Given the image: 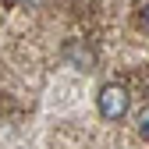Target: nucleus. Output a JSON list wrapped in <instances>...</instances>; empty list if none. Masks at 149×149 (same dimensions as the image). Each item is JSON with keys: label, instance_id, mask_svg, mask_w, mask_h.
Instances as JSON below:
<instances>
[{"label": "nucleus", "instance_id": "f257e3e1", "mask_svg": "<svg viewBox=\"0 0 149 149\" xmlns=\"http://www.w3.org/2000/svg\"><path fill=\"white\" fill-rule=\"evenodd\" d=\"M96 103H100V117H107V121H121V117L128 114V107H132V96H128L124 85L107 82V85L100 89Z\"/></svg>", "mask_w": 149, "mask_h": 149}, {"label": "nucleus", "instance_id": "f03ea898", "mask_svg": "<svg viewBox=\"0 0 149 149\" xmlns=\"http://www.w3.org/2000/svg\"><path fill=\"white\" fill-rule=\"evenodd\" d=\"M68 57H78V71H92V53H89V50L68 46Z\"/></svg>", "mask_w": 149, "mask_h": 149}, {"label": "nucleus", "instance_id": "20e7f679", "mask_svg": "<svg viewBox=\"0 0 149 149\" xmlns=\"http://www.w3.org/2000/svg\"><path fill=\"white\" fill-rule=\"evenodd\" d=\"M139 22H142V29H146V32H149V4H146V7H142V14H139Z\"/></svg>", "mask_w": 149, "mask_h": 149}, {"label": "nucleus", "instance_id": "7ed1b4c3", "mask_svg": "<svg viewBox=\"0 0 149 149\" xmlns=\"http://www.w3.org/2000/svg\"><path fill=\"white\" fill-rule=\"evenodd\" d=\"M135 128H139V135L149 142V107H142V114H139V121H135Z\"/></svg>", "mask_w": 149, "mask_h": 149}]
</instances>
